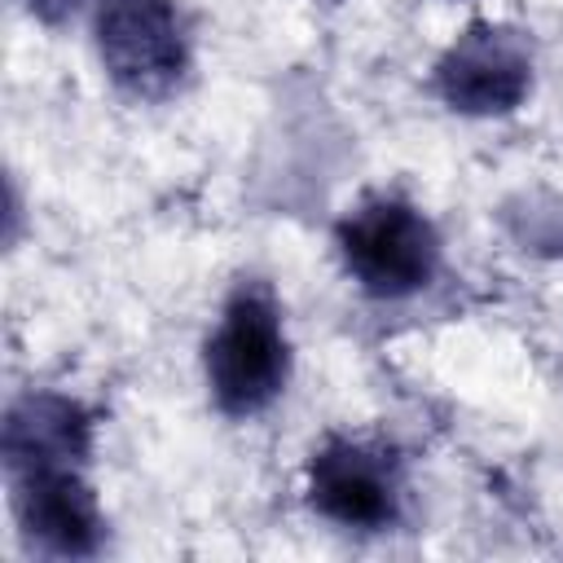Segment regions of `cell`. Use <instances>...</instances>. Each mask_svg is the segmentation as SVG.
<instances>
[{"label": "cell", "mask_w": 563, "mask_h": 563, "mask_svg": "<svg viewBox=\"0 0 563 563\" xmlns=\"http://www.w3.org/2000/svg\"><path fill=\"white\" fill-rule=\"evenodd\" d=\"M347 277L374 299L418 295L440 268L435 224L400 194H374L356 202L334 229Z\"/></svg>", "instance_id": "obj_2"}, {"label": "cell", "mask_w": 563, "mask_h": 563, "mask_svg": "<svg viewBox=\"0 0 563 563\" xmlns=\"http://www.w3.org/2000/svg\"><path fill=\"white\" fill-rule=\"evenodd\" d=\"M13 515L26 545L62 559H84L101 550L106 519L84 484L79 466H31L13 471Z\"/></svg>", "instance_id": "obj_6"}, {"label": "cell", "mask_w": 563, "mask_h": 563, "mask_svg": "<svg viewBox=\"0 0 563 563\" xmlns=\"http://www.w3.org/2000/svg\"><path fill=\"white\" fill-rule=\"evenodd\" d=\"M92 453V413L57 391H26L4 413V462L9 471L31 466H84Z\"/></svg>", "instance_id": "obj_7"}, {"label": "cell", "mask_w": 563, "mask_h": 563, "mask_svg": "<svg viewBox=\"0 0 563 563\" xmlns=\"http://www.w3.org/2000/svg\"><path fill=\"white\" fill-rule=\"evenodd\" d=\"M26 9L35 18H44V22H62V18H70L79 9V0H26Z\"/></svg>", "instance_id": "obj_8"}, {"label": "cell", "mask_w": 563, "mask_h": 563, "mask_svg": "<svg viewBox=\"0 0 563 563\" xmlns=\"http://www.w3.org/2000/svg\"><path fill=\"white\" fill-rule=\"evenodd\" d=\"M532 88V48L515 26L471 22L435 62V92L457 114H510Z\"/></svg>", "instance_id": "obj_5"}, {"label": "cell", "mask_w": 563, "mask_h": 563, "mask_svg": "<svg viewBox=\"0 0 563 563\" xmlns=\"http://www.w3.org/2000/svg\"><path fill=\"white\" fill-rule=\"evenodd\" d=\"M400 462L383 444L334 435L308 457V501L339 528L383 532L400 519Z\"/></svg>", "instance_id": "obj_4"}, {"label": "cell", "mask_w": 563, "mask_h": 563, "mask_svg": "<svg viewBox=\"0 0 563 563\" xmlns=\"http://www.w3.org/2000/svg\"><path fill=\"white\" fill-rule=\"evenodd\" d=\"M207 387L220 413H264L290 378V343L282 330L277 295L264 282H238L211 339H207Z\"/></svg>", "instance_id": "obj_1"}, {"label": "cell", "mask_w": 563, "mask_h": 563, "mask_svg": "<svg viewBox=\"0 0 563 563\" xmlns=\"http://www.w3.org/2000/svg\"><path fill=\"white\" fill-rule=\"evenodd\" d=\"M97 53L106 75L141 101L167 97L189 70V40L172 0H101Z\"/></svg>", "instance_id": "obj_3"}]
</instances>
